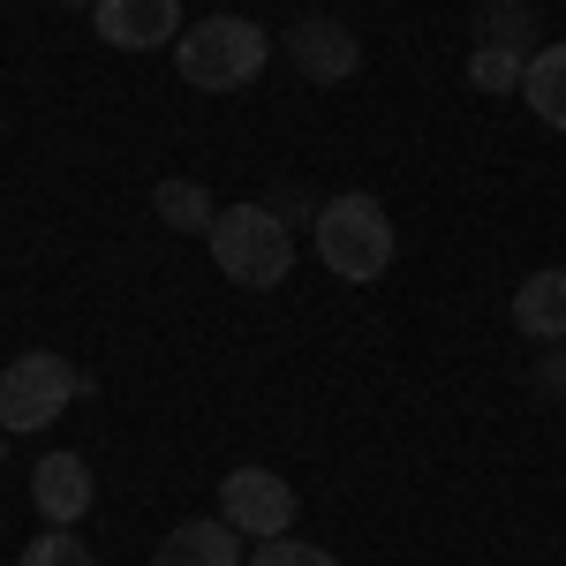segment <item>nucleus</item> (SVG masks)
Instances as JSON below:
<instances>
[{"instance_id": "1", "label": "nucleus", "mask_w": 566, "mask_h": 566, "mask_svg": "<svg viewBox=\"0 0 566 566\" xmlns=\"http://www.w3.org/2000/svg\"><path fill=\"white\" fill-rule=\"evenodd\" d=\"M212 264L234 280V287H280L287 272H295V234H287V219L272 212V205H227L212 219Z\"/></svg>"}, {"instance_id": "6", "label": "nucleus", "mask_w": 566, "mask_h": 566, "mask_svg": "<svg viewBox=\"0 0 566 566\" xmlns=\"http://www.w3.org/2000/svg\"><path fill=\"white\" fill-rule=\"evenodd\" d=\"M287 61L303 69L310 84H348L355 69H363V45H355L348 23H333V15H303L295 31H287Z\"/></svg>"}, {"instance_id": "12", "label": "nucleus", "mask_w": 566, "mask_h": 566, "mask_svg": "<svg viewBox=\"0 0 566 566\" xmlns=\"http://www.w3.org/2000/svg\"><path fill=\"white\" fill-rule=\"evenodd\" d=\"M151 212L167 219V227H175V234H212V197H205V181H159V189H151Z\"/></svg>"}, {"instance_id": "13", "label": "nucleus", "mask_w": 566, "mask_h": 566, "mask_svg": "<svg viewBox=\"0 0 566 566\" xmlns=\"http://www.w3.org/2000/svg\"><path fill=\"white\" fill-rule=\"evenodd\" d=\"M522 76H528V61L506 53V45H476L469 53V84L476 91H522Z\"/></svg>"}, {"instance_id": "14", "label": "nucleus", "mask_w": 566, "mask_h": 566, "mask_svg": "<svg viewBox=\"0 0 566 566\" xmlns=\"http://www.w3.org/2000/svg\"><path fill=\"white\" fill-rule=\"evenodd\" d=\"M242 566H340V559H333L325 544H303V536H264Z\"/></svg>"}, {"instance_id": "4", "label": "nucleus", "mask_w": 566, "mask_h": 566, "mask_svg": "<svg viewBox=\"0 0 566 566\" xmlns=\"http://www.w3.org/2000/svg\"><path fill=\"white\" fill-rule=\"evenodd\" d=\"M76 363L69 355H53V348H31V355H15L8 370H0V431H45L69 400H76Z\"/></svg>"}, {"instance_id": "7", "label": "nucleus", "mask_w": 566, "mask_h": 566, "mask_svg": "<svg viewBox=\"0 0 566 566\" xmlns=\"http://www.w3.org/2000/svg\"><path fill=\"white\" fill-rule=\"evenodd\" d=\"M98 39L122 45V53H144V45H175L181 39V0H98L91 8Z\"/></svg>"}, {"instance_id": "11", "label": "nucleus", "mask_w": 566, "mask_h": 566, "mask_svg": "<svg viewBox=\"0 0 566 566\" xmlns=\"http://www.w3.org/2000/svg\"><path fill=\"white\" fill-rule=\"evenodd\" d=\"M522 98L536 106V122H544V129H566V45H544V53H528Z\"/></svg>"}, {"instance_id": "5", "label": "nucleus", "mask_w": 566, "mask_h": 566, "mask_svg": "<svg viewBox=\"0 0 566 566\" xmlns=\"http://www.w3.org/2000/svg\"><path fill=\"white\" fill-rule=\"evenodd\" d=\"M219 522L242 528V536H287L295 528V483L272 476V469H227L219 483Z\"/></svg>"}, {"instance_id": "2", "label": "nucleus", "mask_w": 566, "mask_h": 566, "mask_svg": "<svg viewBox=\"0 0 566 566\" xmlns=\"http://www.w3.org/2000/svg\"><path fill=\"white\" fill-rule=\"evenodd\" d=\"M392 219L378 197H363V189H348V197H333L325 212H317V258H325V272L333 280H348V287H370V280H386L392 264Z\"/></svg>"}, {"instance_id": "16", "label": "nucleus", "mask_w": 566, "mask_h": 566, "mask_svg": "<svg viewBox=\"0 0 566 566\" xmlns=\"http://www.w3.org/2000/svg\"><path fill=\"white\" fill-rule=\"evenodd\" d=\"M76 8H98V0H76Z\"/></svg>"}, {"instance_id": "9", "label": "nucleus", "mask_w": 566, "mask_h": 566, "mask_svg": "<svg viewBox=\"0 0 566 566\" xmlns=\"http://www.w3.org/2000/svg\"><path fill=\"white\" fill-rule=\"evenodd\" d=\"M514 333H528V340H566V264L528 272L522 287H514Z\"/></svg>"}, {"instance_id": "3", "label": "nucleus", "mask_w": 566, "mask_h": 566, "mask_svg": "<svg viewBox=\"0 0 566 566\" xmlns=\"http://www.w3.org/2000/svg\"><path fill=\"white\" fill-rule=\"evenodd\" d=\"M264 31L258 23H242V15H205V23H189L175 39V69H181V84H197V91H242V84H258V69H264Z\"/></svg>"}, {"instance_id": "10", "label": "nucleus", "mask_w": 566, "mask_h": 566, "mask_svg": "<svg viewBox=\"0 0 566 566\" xmlns=\"http://www.w3.org/2000/svg\"><path fill=\"white\" fill-rule=\"evenodd\" d=\"M151 566H242V528L227 522H181L159 552H151Z\"/></svg>"}, {"instance_id": "17", "label": "nucleus", "mask_w": 566, "mask_h": 566, "mask_svg": "<svg viewBox=\"0 0 566 566\" xmlns=\"http://www.w3.org/2000/svg\"><path fill=\"white\" fill-rule=\"evenodd\" d=\"M0 438H8V431H0Z\"/></svg>"}, {"instance_id": "15", "label": "nucleus", "mask_w": 566, "mask_h": 566, "mask_svg": "<svg viewBox=\"0 0 566 566\" xmlns=\"http://www.w3.org/2000/svg\"><path fill=\"white\" fill-rule=\"evenodd\" d=\"M15 566H91V552H84V536H76V528H45Z\"/></svg>"}, {"instance_id": "8", "label": "nucleus", "mask_w": 566, "mask_h": 566, "mask_svg": "<svg viewBox=\"0 0 566 566\" xmlns=\"http://www.w3.org/2000/svg\"><path fill=\"white\" fill-rule=\"evenodd\" d=\"M91 499H98V476L84 469V453H45L39 469H31V506H39L53 528L84 522Z\"/></svg>"}]
</instances>
